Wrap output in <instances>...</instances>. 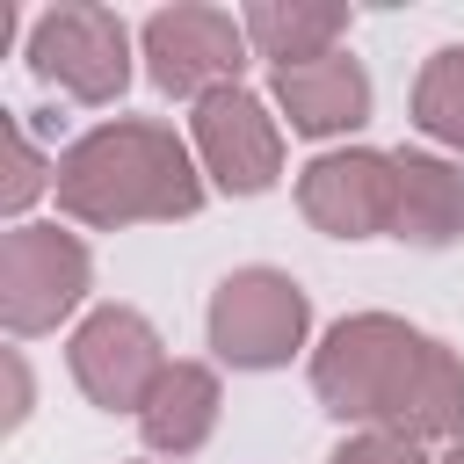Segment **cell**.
Here are the masks:
<instances>
[{
  "mask_svg": "<svg viewBox=\"0 0 464 464\" xmlns=\"http://www.w3.org/2000/svg\"><path fill=\"white\" fill-rule=\"evenodd\" d=\"M51 181H58V167H44V152L29 145L22 116H7V181H0V210H7V218H22Z\"/></svg>",
  "mask_w": 464,
  "mask_h": 464,
  "instance_id": "9a60e30c",
  "label": "cell"
},
{
  "mask_svg": "<svg viewBox=\"0 0 464 464\" xmlns=\"http://www.w3.org/2000/svg\"><path fill=\"white\" fill-rule=\"evenodd\" d=\"M312 392L334 420H355L362 435L399 442L464 435V362L392 312H348L312 355Z\"/></svg>",
  "mask_w": 464,
  "mask_h": 464,
  "instance_id": "6da1fadb",
  "label": "cell"
},
{
  "mask_svg": "<svg viewBox=\"0 0 464 464\" xmlns=\"http://www.w3.org/2000/svg\"><path fill=\"white\" fill-rule=\"evenodd\" d=\"M29 420V370H22V355H7V428H22Z\"/></svg>",
  "mask_w": 464,
  "mask_h": 464,
  "instance_id": "e0dca14e",
  "label": "cell"
},
{
  "mask_svg": "<svg viewBox=\"0 0 464 464\" xmlns=\"http://www.w3.org/2000/svg\"><path fill=\"white\" fill-rule=\"evenodd\" d=\"M87 276H94V261H87V246L72 232H58V225H14L0 239V326L14 341L51 334L87 297Z\"/></svg>",
  "mask_w": 464,
  "mask_h": 464,
  "instance_id": "5b68a950",
  "label": "cell"
},
{
  "mask_svg": "<svg viewBox=\"0 0 464 464\" xmlns=\"http://www.w3.org/2000/svg\"><path fill=\"white\" fill-rule=\"evenodd\" d=\"M442 464H464V435H457V442H450V457H442Z\"/></svg>",
  "mask_w": 464,
  "mask_h": 464,
  "instance_id": "ac0fdd59",
  "label": "cell"
},
{
  "mask_svg": "<svg viewBox=\"0 0 464 464\" xmlns=\"http://www.w3.org/2000/svg\"><path fill=\"white\" fill-rule=\"evenodd\" d=\"M246 44L283 72V65H312V58H334V36L348 29V7H326V0H261L239 14Z\"/></svg>",
  "mask_w": 464,
  "mask_h": 464,
  "instance_id": "4fadbf2b",
  "label": "cell"
},
{
  "mask_svg": "<svg viewBox=\"0 0 464 464\" xmlns=\"http://www.w3.org/2000/svg\"><path fill=\"white\" fill-rule=\"evenodd\" d=\"M58 210L94 225V232H116V225H174V218H196L203 210V174H196V152L167 130V123H102L87 138H72L58 152Z\"/></svg>",
  "mask_w": 464,
  "mask_h": 464,
  "instance_id": "7a4b0ae2",
  "label": "cell"
},
{
  "mask_svg": "<svg viewBox=\"0 0 464 464\" xmlns=\"http://www.w3.org/2000/svg\"><path fill=\"white\" fill-rule=\"evenodd\" d=\"M413 123L435 145H457L464 152V44H442L420 65V80H413Z\"/></svg>",
  "mask_w": 464,
  "mask_h": 464,
  "instance_id": "5bb4252c",
  "label": "cell"
},
{
  "mask_svg": "<svg viewBox=\"0 0 464 464\" xmlns=\"http://www.w3.org/2000/svg\"><path fill=\"white\" fill-rule=\"evenodd\" d=\"M312 297L283 268H232L210 290V348L232 370H283L304 348Z\"/></svg>",
  "mask_w": 464,
  "mask_h": 464,
  "instance_id": "3957f363",
  "label": "cell"
},
{
  "mask_svg": "<svg viewBox=\"0 0 464 464\" xmlns=\"http://www.w3.org/2000/svg\"><path fill=\"white\" fill-rule=\"evenodd\" d=\"M196 167L225 188V196H261L283 174V130L268 116L261 94L246 87H218L196 102Z\"/></svg>",
  "mask_w": 464,
  "mask_h": 464,
  "instance_id": "ba28073f",
  "label": "cell"
},
{
  "mask_svg": "<svg viewBox=\"0 0 464 464\" xmlns=\"http://www.w3.org/2000/svg\"><path fill=\"white\" fill-rule=\"evenodd\" d=\"M29 72L72 102H116L130 87V29L94 0L44 7L29 22Z\"/></svg>",
  "mask_w": 464,
  "mask_h": 464,
  "instance_id": "277c9868",
  "label": "cell"
},
{
  "mask_svg": "<svg viewBox=\"0 0 464 464\" xmlns=\"http://www.w3.org/2000/svg\"><path fill=\"white\" fill-rule=\"evenodd\" d=\"M326 464H428L420 442H399V435H348Z\"/></svg>",
  "mask_w": 464,
  "mask_h": 464,
  "instance_id": "2e32d148",
  "label": "cell"
},
{
  "mask_svg": "<svg viewBox=\"0 0 464 464\" xmlns=\"http://www.w3.org/2000/svg\"><path fill=\"white\" fill-rule=\"evenodd\" d=\"M210 428H218V377H210V362H167V377L152 384V399L138 413L145 450L188 457V450L210 442Z\"/></svg>",
  "mask_w": 464,
  "mask_h": 464,
  "instance_id": "7c38bea8",
  "label": "cell"
},
{
  "mask_svg": "<svg viewBox=\"0 0 464 464\" xmlns=\"http://www.w3.org/2000/svg\"><path fill=\"white\" fill-rule=\"evenodd\" d=\"M276 102H283L290 130H304V138H334V130L370 123V72H362L348 51L312 58V65H283V72H276Z\"/></svg>",
  "mask_w": 464,
  "mask_h": 464,
  "instance_id": "30bf717a",
  "label": "cell"
},
{
  "mask_svg": "<svg viewBox=\"0 0 464 464\" xmlns=\"http://www.w3.org/2000/svg\"><path fill=\"white\" fill-rule=\"evenodd\" d=\"M392 239L450 246L464 232V174L435 152H392Z\"/></svg>",
  "mask_w": 464,
  "mask_h": 464,
  "instance_id": "8fae6325",
  "label": "cell"
},
{
  "mask_svg": "<svg viewBox=\"0 0 464 464\" xmlns=\"http://www.w3.org/2000/svg\"><path fill=\"white\" fill-rule=\"evenodd\" d=\"M392 152L348 145V152H319L297 174V210L326 232V239H370L392 232Z\"/></svg>",
  "mask_w": 464,
  "mask_h": 464,
  "instance_id": "9c48e42d",
  "label": "cell"
},
{
  "mask_svg": "<svg viewBox=\"0 0 464 464\" xmlns=\"http://www.w3.org/2000/svg\"><path fill=\"white\" fill-rule=\"evenodd\" d=\"M138 44H145L152 87L160 94H181V102H203L218 87H239V72H246V29L225 7H160Z\"/></svg>",
  "mask_w": 464,
  "mask_h": 464,
  "instance_id": "8992f818",
  "label": "cell"
},
{
  "mask_svg": "<svg viewBox=\"0 0 464 464\" xmlns=\"http://www.w3.org/2000/svg\"><path fill=\"white\" fill-rule=\"evenodd\" d=\"M65 355H72V384H80L102 413H145L152 384L167 377L160 334H152V319L130 312V304H102V312H87Z\"/></svg>",
  "mask_w": 464,
  "mask_h": 464,
  "instance_id": "52a82bcc",
  "label": "cell"
}]
</instances>
